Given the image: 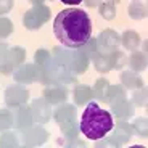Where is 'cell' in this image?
Here are the masks:
<instances>
[{"mask_svg":"<svg viewBox=\"0 0 148 148\" xmlns=\"http://www.w3.org/2000/svg\"><path fill=\"white\" fill-rule=\"evenodd\" d=\"M53 34L66 48H81L92 37L90 16L81 8H64L53 21Z\"/></svg>","mask_w":148,"mask_h":148,"instance_id":"obj_1","label":"cell"},{"mask_svg":"<svg viewBox=\"0 0 148 148\" xmlns=\"http://www.w3.org/2000/svg\"><path fill=\"white\" fill-rule=\"evenodd\" d=\"M79 127L89 140H100L114 129L113 114L110 111L100 108V105L95 101H89L87 108L82 113Z\"/></svg>","mask_w":148,"mask_h":148,"instance_id":"obj_2","label":"cell"},{"mask_svg":"<svg viewBox=\"0 0 148 148\" xmlns=\"http://www.w3.org/2000/svg\"><path fill=\"white\" fill-rule=\"evenodd\" d=\"M50 15L52 11L47 5H32V8L27 10L23 16V26L27 31H37L50 19Z\"/></svg>","mask_w":148,"mask_h":148,"instance_id":"obj_3","label":"cell"},{"mask_svg":"<svg viewBox=\"0 0 148 148\" xmlns=\"http://www.w3.org/2000/svg\"><path fill=\"white\" fill-rule=\"evenodd\" d=\"M26 60V50L23 47H10L0 60V73L13 74L18 66H21Z\"/></svg>","mask_w":148,"mask_h":148,"instance_id":"obj_4","label":"cell"},{"mask_svg":"<svg viewBox=\"0 0 148 148\" xmlns=\"http://www.w3.org/2000/svg\"><path fill=\"white\" fill-rule=\"evenodd\" d=\"M5 105L7 108L10 110H18L19 106L26 105L27 100H29V90L24 87L23 84H13V85H8L5 89Z\"/></svg>","mask_w":148,"mask_h":148,"instance_id":"obj_5","label":"cell"},{"mask_svg":"<svg viewBox=\"0 0 148 148\" xmlns=\"http://www.w3.org/2000/svg\"><path fill=\"white\" fill-rule=\"evenodd\" d=\"M90 58L85 55L82 48H69L68 53V69L74 74H84L89 68Z\"/></svg>","mask_w":148,"mask_h":148,"instance_id":"obj_6","label":"cell"},{"mask_svg":"<svg viewBox=\"0 0 148 148\" xmlns=\"http://www.w3.org/2000/svg\"><path fill=\"white\" fill-rule=\"evenodd\" d=\"M97 44H98V50L101 53H111L119 48L121 36L113 29H105L100 32V36L97 37Z\"/></svg>","mask_w":148,"mask_h":148,"instance_id":"obj_7","label":"cell"},{"mask_svg":"<svg viewBox=\"0 0 148 148\" xmlns=\"http://www.w3.org/2000/svg\"><path fill=\"white\" fill-rule=\"evenodd\" d=\"M39 73H37V64L36 63H23L21 66H18L13 73V79L18 84L29 85L32 82L37 81Z\"/></svg>","mask_w":148,"mask_h":148,"instance_id":"obj_8","label":"cell"},{"mask_svg":"<svg viewBox=\"0 0 148 148\" xmlns=\"http://www.w3.org/2000/svg\"><path fill=\"white\" fill-rule=\"evenodd\" d=\"M31 111H32V116H34V121L37 124H45L52 119L53 113H52V108H50V103L45 100L44 97L40 98H36V100L31 103Z\"/></svg>","mask_w":148,"mask_h":148,"instance_id":"obj_9","label":"cell"},{"mask_svg":"<svg viewBox=\"0 0 148 148\" xmlns=\"http://www.w3.org/2000/svg\"><path fill=\"white\" fill-rule=\"evenodd\" d=\"M48 138V132L42 127V124H37V126H32L23 132V143L26 147H40L47 142Z\"/></svg>","mask_w":148,"mask_h":148,"instance_id":"obj_10","label":"cell"},{"mask_svg":"<svg viewBox=\"0 0 148 148\" xmlns=\"http://www.w3.org/2000/svg\"><path fill=\"white\" fill-rule=\"evenodd\" d=\"M68 89L64 85H47L42 92V97L48 101L50 105H61V103H66L68 100Z\"/></svg>","mask_w":148,"mask_h":148,"instance_id":"obj_11","label":"cell"},{"mask_svg":"<svg viewBox=\"0 0 148 148\" xmlns=\"http://www.w3.org/2000/svg\"><path fill=\"white\" fill-rule=\"evenodd\" d=\"M34 116H32V111H31V106H26V105H23V106L18 108L15 114V127L16 130L19 132H26L29 127L34 126Z\"/></svg>","mask_w":148,"mask_h":148,"instance_id":"obj_12","label":"cell"},{"mask_svg":"<svg viewBox=\"0 0 148 148\" xmlns=\"http://www.w3.org/2000/svg\"><path fill=\"white\" fill-rule=\"evenodd\" d=\"M111 110H113V114L118 119H126V121L135 114V105L127 97L119 101H116V103H113L111 105Z\"/></svg>","mask_w":148,"mask_h":148,"instance_id":"obj_13","label":"cell"},{"mask_svg":"<svg viewBox=\"0 0 148 148\" xmlns=\"http://www.w3.org/2000/svg\"><path fill=\"white\" fill-rule=\"evenodd\" d=\"M127 64H129V68L132 71H135V73H142V71L147 69L148 66V56L145 55L143 50H134L132 53L129 55V58H127Z\"/></svg>","mask_w":148,"mask_h":148,"instance_id":"obj_14","label":"cell"},{"mask_svg":"<svg viewBox=\"0 0 148 148\" xmlns=\"http://www.w3.org/2000/svg\"><path fill=\"white\" fill-rule=\"evenodd\" d=\"M73 98H74V103L77 106H82V105H87L89 101L93 100V90L92 87L85 84H79L74 87L73 90Z\"/></svg>","mask_w":148,"mask_h":148,"instance_id":"obj_15","label":"cell"},{"mask_svg":"<svg viewBox=\"0 0 148 148\" xmlns=\"http://www.w3.org/2000/svg\"><path fill=\"white\" fill-rule=\"evenodd\" d=\"M119 79H121V84L129 90H135V89H140L143 87V79L138 76V73L129 69V71H122L119 74Z\"/></svg>","mask_w":148,"mask_h":148,"instance_id":"obj_16","label":"cell"},{"mask_svg":"<svg viewBox=\"0 0 148 148\" xmlns=\"http://www.w3.org/2000/svg\"><path fill=\"white\" fill-rule=\"evenodd\" d=\"M77 116V111H76V106L74 105H66V103H61L58 105L55 111H53V119H55L58 124L61 122H66L69 119H74Z\"/></svg>","mask_w":148,"mask_h":148,"instance_id":"obj_17","label":"cell"},{"mask_svg":"<svg viewBox=\"0 0 148 148\" xmlns=\"http://www.w3.org/2000/svg\"><path fill=\"white\" fill-rule=\"evenodd\" d=\"M130 140V137H127V135H122V134L119 132H114L113 130V134H111L110 137H106L105 135L103 138H100V142H97L95 147H113V148H118V147H124V145L127 143V142Z\"/></svg>","mask_w":148,"mask_h":148,"instance_id":"obj_18","label":"cell"},{"mask_svg":"<svg viewBox=\"0 0 148 148\" xmlns=\"http://www.w3.org/2000/svg\"><path fill=\"white\" fill-rule=\"evenodd\" d=\"M140 44H142V39L138 36V32H135V31H124L121 34V45L129 52L137 50L140 47Z\"/></svg>","mask_w":148,"mask_h":148,"instance_id":"obj_19","label":"cell"},{"mask_svg":"<svg viewBox=\"0 0 148 148\" xmlns=\"http://www.w3.org/2000/svg\"><path fill=\"white\" fill-rule=\"evenodd\" d=\"M60 127H61V134H63V137L66 138V140H76L79 132H81V127H79V122L76 118L69 119V121H66V122H61Z\"/></svg>","mask_w":148,"mask_h":148,"instance_id":"obj_20","label":"cell"},{"mask_svg":"<svg viewBox=\"0 0 148 148\" xmlns=\"http://www.w3.org/2000/svg\"><path fill=\"white\" fill-rule=\"evenodd\" d=\"M127 93H126V87L122 84H116V85H108V90H106V103L113 105L116 101L126 98Z\"/></svg>","mask_w":148,"mask_h":148,"instance_id":"obj_21","label":"cell"},{"mask_svg":"<svg viewBox=\"0 0 148 148\" xmlns=\"http://www.w3.org/2000/svg\"><path fill=\"white\" fill-rule=\"evenodd\" d=\"M127 11H129V16H130L132 19H135V21L145 19V18L148 16V8H147V5L142 3L140 0H134L132 3L129 5Z\"/></svg>","mask_w":148,"mask_h":148,"instance_id":"obj_22","label":"cell"},{"mask_svg":"<svg viewBox=\"0 0 148 148\" xmlns=\"http://www.w3.org/2000/svg\"><path fill=\"white\" fill-rule=\"evenodd\" d=\"M93 66H95V69L98 71V73L105 74V73H110L111 69H113V66H111V61H110V55L108 53H98V55L95 56V58L92 60Z\"/></svg>","mask_w":148,"mask_h":148,"instance_id":"obj_23","label":"cell"},{"mask_svg":"<svg viewBox=\"0 0 148 148\" xmlns=\"http://www.w3.org/2000/svg\"><path fill=\"white\" fill-rule=\"evenodd\" d=\"M15 126V114L11 113L10 108H2L0 110V132L10 130Z\"/></svg>","mask_w":148,"mask_h":148,"instance_id":"obj_24","label":"cell"},{"mask_svg":"<svg viewBox=\"0 0 148 148\" xmlns=\"http://www.w3.org/2000/svg\"><path fill=\"white\" fill-rule=\"evenodd\" d=\"M108 81L105 77L98 79V81L93 84L92 90H93V98H97L101 103H106V90H108Z\"/></svg>","mask_w":148,"mask_h":148,"instance_id":"obj_25","label":"cell"},{"mask_svg":"<svg viewBox=\"0 0 148 148\" xmlns=\"http://www.w3.org/2000/svg\"><path fill=\"white\" fill-rule=\"evenodd\" d=\"M100 8V16L106 21H111V19L116 18V3L111 2V0H106V2H101L98 5Z\"/></svg>","mask_w":148,"mask_h":148,"instance_id":"obj_26","label":"cell"},{"mask_svg":"<svg viewBox=\"0 0 148 148\" xmlns=\"http://www.w3.org/2000/svg\"><path fill=\"white\" fill-rule=\"evenodd\" d=\"M134 134L142 138H148V118H137L132 122Z\"/></svg>","mask_w":148,"mask_h":148,"instance_id":"obj_27","label":"cell"},{"mask_svg":"<svg viewBox=\"0 0 148 148\" xmlns=\"http://www.w3.org/2000/svg\"><path fill=\"white\" fill-rule=\"evenodd\" d=\"M132 103L138 108H143L148 101V87H140V89H135V92L132 93Z\"/></svg>","mask_w":148,"mask_h":148,"instance_id":"obj_28","label":"cell"},{"mask_svg":"<svg viewBox=\"0 0 148 148\" xmlns=\"http://www.w3.org/2000/svg\"><path fill=\"white\" fill-rule=\"evenodd\" d=\"M108 55H110V61H111L113 69H122V68H124V64L127 63V56L124 55L119 48H118V50H114V52L108 53Z\"/></svg>","mask_w":148,"mask_h":148,"instance_id":"obj_29","label":"cell"},{"mask_svg":"<svg viewBox=\"0 0 148 148\" xmlns=\"http://www.w3.org/2000/svg\"><path fill=\"white\" fill-rule=\"evenodd\" d=\"M34 63L37 64V66H50V63H52V53L48 52V50H45V48H39L36 52V55H34Z\"/></svg>","mask_w":148,"mask_h":148,"instance_id":"obj_30","label":"cell"},{"mask_svg":"<svg viewBox=\"0 0 148 148\" xmlns=\"http://www.w3.org/2000/svg\"><path fill=\"white\" fill-rule=\"evenodd\" d=\"M0 147L2 148H16V147H19L16 135L13 132H10V130H5V132L2 134V137H0Z\"/></svg>","mask_w":148,"mask_h":148,"instance_id":"obj_31","label":"cell"},{"mask_svg":"<svg viewBox=\"0 0 148 148\" xmlns=\"http://www.w3.org/2000/svg\"><path fill=\"white\" fill-rule=\"evenodd\" d=\"M113 130H114V132L122 134V135H127V137H132V135H134L132 124H129L126 119H118V122L114 124V129H113Z\"/></svg>","mask_w":148,"mask_h":148,"instance_id":"obj_32","label":"cell"},{"mask_svg":"<svg viewBox=\"0 0 148 148\" xmlns=\"http://www.w3.org/2000/svg\"><path fill=\"white\" fill-rule=\"evenodd\" d=\"M13 23L7 16H0V39H7L11 32H13Z\"/></svg>","mask_w":148,"mask_h":148,"instance_id":"obj_33","label":"cell"},{"mask_svg":"<svg viewBox=\"0 0 148 148\" xmlns=\"http://www.w3.org/2000/svg\"><path fill=\"white\" fill-rule=\"evenodd\" d=\"M13 5H15V0H0V15H7L13 8Z\"/></svg>","mask_w":148,"mask_h":148,"instance_id":"obj_34","label":"cell"},{"mask_svg":"<svg viewBox=\"0 0 148 148\" xmlns=\"http://www.w3.org/2000/svg\"><path fill=\"white\" fill-rule=\"evenodd\" d=\"M84 2H85V5H87L89 8H97L98 5L101 3V0H84Z\"/></svg>","mask_w":148,"mask_h":148,"instance_id":"obj_35","label":"cell"},{"mask_svg":"<svg viewBox=\"0 0 148 148\" xmlns=\"http://www.w3.org/2000/svg\"><path fill=\"white\" fill-rule=\"evenodd\" d=\"M60 2H63L64 5H71V7H76V5H79L81 2H84V0H60Z\"/></svg>","mask_w":148,"mask_h":148,"instance_id":"obj_36","label":"cell"},{"mask_svg":"<svg viewBox=\"0 0 148 148\" xmlns=\"http://www.w3.org/2000/svg\"><path fill=\"white\" fill-rule=\"evenodd\" d=\"M66 147H85V143H82L81 140H77V138H76V142H74V140H69V143H68Z\"/></svg>","mask_w":148,"mask_h":148,"instance_id":"obj_37","label":"cell"},{"mask_svg":"<svg viewBox=\"0 0 148 148\" xmlns=\"http://www.w3.org/2000/svg\"><path fill=\"white\" fill-rule=\"evenodd\" d=\"M8 48H10V47H8V45L5 44V42H0V60H2V56H3V53L7 52Z\"/></svg>","mask_w":148,"mask_h":148,"instance_id":"obj_38","label":"cell"},{"mask_svg":"<svg viewBox=\"0 0 148 148\" xmlns=\"http://www.w3.org/2000/svg\"><path fill=\"white\" fill-rule=\"evenodd\" d=\"M142 50H143V52H145V55L148 56V39H147V40H143V42H142Z\"/></svg>","mask_w":148,"mask_h":148,"instance_id":"obj_39","label":"cell"},{"mask_svg":"<svg viewBox=\"0 0 148 148\" xmlns=\"http://www.w3.org/2000/svg\"><path fill=\"white\" fill-rule=\"evenodd\" d=\"M29 3H32V5H42L44 2H47V0H27Z\"/></svg>","mask_w":148,"mask_h":148,"instance_id":"obj_40","label":"cell"},{"mask_svg":"<svg viewBox=\"0 0 148 148\" xmlns=\"http://www.w3.org/2000/svg\"><path fill=\"white\" fill-rule=\"evenodd\" d=\"M111 2H114V3H118V2H121V0H111Z\"/></svg>","mask_w":148,"mask_h":148,"instance_id":"obj_41","label":"cell"},{"mask_svg":"<svg viewBox=\"0 0 148 148\" xmlns=\"http://www.w3.org/2000/svg\"><path fill=\"white\" fill-rule=\"evenodd\" d=\"M145 106H147V114H148V101H147V105H145Z\"/></svg>","mask_w":148,"mask_h":148,"instance_id":"obj_42","label":"cell"},{"mask_svg":"<svg viewBox=\"0 0 148 148\" xmlns=\"http://www.w3.org/2000/svg\"><path fill=\"white\" fill-rule=\"evenodd\" d=\"M147 8H148V7H147Z\"/></svg>","mask_w":148,"mask_h":148,"instance_id":"obj_43","label":"cell"}]
</instances>
